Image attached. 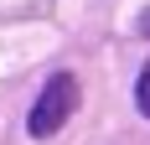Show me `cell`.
Returning a JSON list of instances; mask_svg holds the SVG:
<instances>
[{"instance_id":"cell-2","label":"cell","mask_w":150,"mask_h":145,"mask_svg":"<svg viewBox=\"0 0 150 145\" xmlns=\"http://www.w3.org/2000/svg\"><path fill=\"white\" fill-rule=\"evenodd\" d=\"M135 99H140V114L150 119V62H145V72H140V83H135Z\"/></svg>"},{"instance_id":"cell-1","label":"cell","mask_w":150,"mask_h":145,"mask_svg":"<svg viewBox=\"0 0 150 145\" xmlns=\"http://www.w3.org/2000/svg\"><path fill=\"white\" fill-rule=\"evenodd\" d=\"M78 109V78L73 72H57V78H47L42 99L31 104V135H57Z\"/></svg>"},{"instance_id":"cell-3","label":"cell","mask_w":150,"mask_h":145,"mask_svg":"<svg viewBox=\"0 0 150 145\" xmlns=\"http://www.w3.org/2000/svg\"><path fill=\"white\" fill-rule=\"evenodd\" d=\"M140 36H150V11H145V16H140Z\"/></svg>"}]
</instances>
